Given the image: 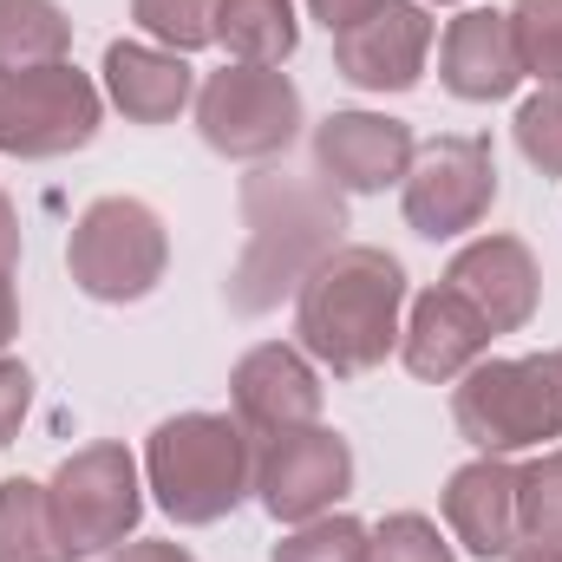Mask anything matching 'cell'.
<instances>
[{
    "label": "cell",
    "mask_w": 562,
    "mask_h": 562,
    "mask_svg": "<svg viewBox=\"0 0 562 562\" xmlns=\"http://www.w3.org/2000/svg\"><path fill=\"white\" fill-rule=\"evenodd\" d=\"M256 431L229 413H177L144 445V491L170 524H223L256 491Z\"/></svg>",
    "instance_id": "3"
},
{
    "label": "cell",
    "mask_w": 562,
    "mask_h": 562,
    "mask_svg": "<svg viewBox=\"0 0 562 562\" xmlns=\"http://www.w3.org/2000/svg\"><path fill=\"white\" fill-rule=\"evenodd\" d=\"M301 125H307V112H301V92L281 66L229 59L223 72H210L196 86V132L229 164H269L301 138Z\"/></svg>",
    "instance_id": "6"
},
{
    "label": "cell",
    "mask_w": 562,
    "mask_h": 562,
    "mask_svg": "<svg viewBox=\"0 0 562 562\" xmlns=\"http://www.w3.org/2000/svg\"><path fill=\"white\" fill-rule=\"evenodd\" d=\"M307 7H314V20H321L327 33H340V26H353L373 0H307Z\"/></svg>",
    "instance_id": "30"
},
{
    "label": "cell",
    "mask_w": 562,
    "mask_h": 562,
    "mask_svg": "<svg viewBox=\"0 0 562 562\" xmlns=\"http://www.w3.org/2000/svg\"><path fill=\"white\" fill-rule=\"evenodd\" d=\"M451 425L464 445L484 458L537 451L562 438V367L557 353H524V360H477L451 386Z\"/></svg>",
    "instance_id": "4"
},
{
    "label": "cell",
    "mask_w": 562,
    "mask_h": 562,
    "mask_svg": "<svg viewBox=\"0 0 562 562\" xmlns=\"http://www.w3.org/2000/svg\"><path fill=\"white\" fill-rule=\"evenodd\" d=\"M216 46L243 66H281L301 46L294 0H216Z\"/></svg>",
    "instance_id": "19"
},
{
    "label": "cell",
    "mask_w": 562,
    "mask_h": 562,
    "mask_svg": "<svg viewBox=\"0 0 562 562\" xmlns=\"http://www.w3.org/2000/svg\"><path fill=\"white\" fill-rule=\"evenodd\" d=\"M504 562H562V543H517Z\"/></svg>",
    "instance_id": "33"
},
{
    "label": "cell",
    "mask_w": 562,
    "mask_h": 562,
    "mask_svg": "<svg viewBox=\"0 0 562 562\" xmlns=\"http://www.w3.org/2000/svg\"><path fill=\"white\" fill-rule=\"evenodd\" d=\"M413 157H419L413 125H400L386 112H327L314 125V170L353 196H380V190L406 183Z\"/></svg>",
    "instance_id": "12"
},
{
    "label": "cell",
    "mask_w": 562,
    "mask_h": 562,
    "mask_svg": "<svg viewBox=\"0 0 562 562\" xmlns=\"http://www.w3.org/2000/svg\"><path fill=\"white\" fill-rule=\"evenodd\" d=\"M105 99L132 125H170L183 105H196V72L183 53L150 46V40H112L105 46Z\"/></svg>",
    "instance_id": "18"
},
{
    "label": "cell",
    "mask_w": 562,
    "mask_h": 562,
    "mask_svg": "<svg viewBox=\"0 0 562 562\" xmlns=\"http://www.w3.org/2000/svg\"><path fill=\"white\" fill-rule=\"evenodd\" d=\"M445 288H458L484 314L491 334H517V327H530V314L543 301V269L524 236H477L451 256Z\"/></svg>",
    "instance_id": "14"
},
{
    "label": "cell",
    "mask_w": 562,
    "mask_h": 562,
    "mask_svg": "<svg viewBox=\"0 0 562 562\" xmlns=\"http://www.w3.org/2000/svg\"><path fill=\"white\" fill-rule=\"evenodd\" d=\"M491 327H484V314L458 294V288H425L419 301L406 307V327H400V360H406V373L425 380V386H451V380H464L484 353H491Z\"/></svg>",
    "instance_id": "15"
},
{
    "label": "cell",
    "mask_w": 562,
    "mask_h": 562,
    "mask_svg": "<svg viewBox=\"0 0 562 562\" xmlns=\"http://www.w3.org/2000/svg\"><path fill=\"white\" fill-rule=\"evenodd\" d=\"M451 537L484 562H504L524 543V524H517V464L510 458H471L445 477V497H438Z\"/></svg>",
    "instance_id": "17"
},
{
    "label": "cell",
    "mask_w": 562,
    "mask_h": 562,
    "mask_svg": "<svg viewBox=\"0 0 562 562\" xmlns=\"http://www.w3.org/2000/svg\"><path fill=\"white\" fill-rule=\"evenodd\" d=\"M66 269L79 281V294H92L105 307L144 301L164 281V269H170V229L138 196H99L72 223Z\"/></svg>",
    "instance_id": "5"
},
{
    "label": "cell",
    "mask_w": 562,
    "mask_h": 562,
    "mask_svg": "<svg viewBox=\"0 0 562 562\" xmlns=\"http://www.w3.org/2000/svg\"><path fill=\"white\" fill-rule=\"evenodd\" d=\"M20 334V294H13V276H0V347Z\"/></svg>",
    "instance_id": "32"
},
{
    "label": "cell",
    "mask_w": 562,
    "mask_h": 562,
    "mask_svg": "<svg viewBox=\"0 0 562 562\" xmlns=\"http://www.w3.org/2000/svg\"><path fill=\"white\" fill-rule=\"evenodd\" d=\"M431 53L425 0H373L353 26L334 33V72L360 92H413Z\"/></svg>",
    "instance_id": "11"
},
{
    "label": "cell",
    "mask_w": 562,
    "mask_h": 562,
    "mask_svg": "<svg viewBox=\"0 0 562 562\" xmlns=\"http://www.w3.org/2000/svg\"><path fill=\"white\" fill-rule=\"evenodd\" d=\"M517 150L543 177H562V86H543L537 99H524V112H517Z\"/></svg>",
    "instance_id": "27"
},
{
    "label": "cell",
    "mask_w": 562,
    "mask_h": 562,
    "mask_svg": "<svg viewBox=\"0 0 562 562\" xmlns=\"http://www.w3.org/2000/svg\"><path fill=\"white\" fill-rule=\"evenodd\" d=\"M46 497H53V517H59V530L79 557H112L119 543L138 537L144 471L119 438H99V445H79L53 471Z\"/></svg>",
    "instance_id": "7"
},
{
    "label": "cell",
    "mask_w": 562,
    "mask_h": 562,
    "mask_svg": "<svg viewBox=\"0 0 562 562\" xmlns=\"http://www.w3.org/2000/svg\"><path fill=\"white\" fill-rule=\"evenodd\" d=\"M79 550L66 543L46 484L7 477L0 484V562H72Z\"/></svg>",
    "instance_id": "20"
},
{
    "label": "cell",
    "mask_w": 562,
    "mask_h": 562,
    "mask_svg": "<svg viewBox=\"0 0 562 562\" xmlns=\"http://www.w3.org/2000/svg\"><path fill=\"white\" fill-rule=\"evenodd\" d=\"M105 562H196L183 543H164V537H132V543H119Z\"/></svg>",
    "instance_id": "29"
},
{
    "label": "cell",
    "mask_w": 562,
    "mask_h": 562,
    "mask_svg": "<svg viewBox=\"0 0 562 562\" xmlns=\"http://www.w3.org/2000/svg\"><path fill=\"white\" fill-rule=\"evenodd\" d=\"M243 262L229 269L223 294L236 314H269L281 294H294L314 276L321 256L340 249L347 210L327 177H288V170H256L243 177Z\"/></svg>",
    "instance_id": "2"
},
{
    "label": "cell",
    "mask_w": 562,
    "mask_h": 562,
    "mask_svg": "<svg viewBox=\"0 0 562 562\" xmlns=\"http://www.w3.org/2000/svg\"><path fill=\"white\" fill-rule=\"evenodd\" d=\"M367 562H458V550L445 543V530L419 517V510H393L367 530Z\"/></svg>",
    "instance_id": "26"
},
{
    "label": "cell",
    "mask_w": 562,
    "mask_h": 562,
    "mask_svg": "<svg viewBox=\"0 0 562 562\" xmlns=\"http://www.w3.org/2000/svg\"><path fill=\"white\" fill-rule=\"evenodd\" d=\"M504 13H510L517 53H524V79L562 86V0H517Z\"/></svg>",
    "instance_id": "25"
},
{
    "label": "cell",
    "mask_w": 562,
    "mask_h": 562,
    "mask_svg": "<svg viewBox=\"0 0 562 562\" xmlns=\"http://www.w3.org/2000/svg\"><path fill=\"white\" fill-rule=\"evenodd\" d=\"M497 203V157L484 138H438L425 144L400 183V210L425 243H451L477 229Z\"/></svg>",
    "instance_id": "9"
},
{
    "label": "cell",
    "mask_w": 562,
    "mask_h": 562,
    "mask_svg": "<svg viewBox=\"0 0 562 562\" xmlns=\"http://www.w3.org/2000/svg\"><path fill=\"white\" fill-rule=\"evenodd\" d=\"M517 524L524 543H562V445L517 464Z\"/></svg>",
    "instance_id": "22"
},
{
    "label": "cell",
    "mask_w": 562,
    "mask_h": 562,
    "mask_svg": "<svg viewBox=\"0 0 562 562\" xmlns=\"http://www.w3.org/2000/svg\"><path fill=\"white\" fill-rule=\"evenodd\" d=\"M353 491V445L327 425L276 431L256 445V497L276 524H314Z\"/></svg>",
    "instance_id": "10"
},
{
    "label": "cell",
    "mask_w": 562,
    "mask_h": 562,
    "mask_svg": "<svg viewBox=\"0 0 562 562\" xmlns=\"http://www.w3.org/2000/svg\"><path fill=\"white\" fill-rule=\"evenodd\" d=\"M72 59V20L59 0H0V72Z\"/></svg>",
    "instance_id": "21"
},
{
    "label": "cell",
    "mask_w": 562,
    "mask_h": 562,
    "mask_svg": "<svg viewBox=\"0 0 562 562\" xmlns=\"http://www.w3.org/2000/svg\"><path fill=\"white\" fill-rule=\"evenodd\" d=\"M438 79L451 99L464 105H491V99H510L524 86V53H517V33H510V13L497 7H464L445 40H438Z\"/></svg>",
    "instance_id": "16"
},
{
    "label": "cell",
    "mask_w": 562,
    "mask_h": 562,
    "mask_svg": "<svg viewBox=\"0 0 562 562\" xmlns=\"http://www.w3.org/2000/svg\"><path fill=\"white\" fill-rule=\"evenodd\" d=\"M269 562H367V524L347 510H327L314 524H294Z\"/></svg>",
    "instance_id": "24"
},
{
    "label": "cell",
    "mask_w": 562,
    "mask_h": 562,
    "mask_svg": "<svg viewBox=\"0 0 562 562\" xmlns=\"http://www.w3.org/2000/svg\"><path fill=\"white\" fill-rule=\"evenodd\" d=\"M400 327H406V262L373 243H340L294 288V347L340 380L386 367V353H400Z\"/></svg>",
    "instance_id": "1"
},
{
    "label": "cell",
    "mask_w": 562,
    "mask_h": 562,
    "mask_svg": "<svg viewBox=\"0 0 562 562\" xmlns=\"http://www.w3.org/2000/svg\"><path fill=\"white\" fill-rule=\"evenodd\" d=\"M13 269H20V216H13V203L0 190V276H13Z\"/></svg>",
    "instance_id": "31"
},
{
    "label": "cell",
    "mask_w": 562,
    "mask_h": 562,
    "mask_svg": "<svg viewBox=\"0 0 562 562\" xmlns=\"http://www.w3.org/2000/svg\"><path fill=\"white\" fill-rule=\"evenodd\" d=\"M105 125V92L72 59L0 72V150L7 157H66L86 150Z\"/></svg>",
    "instance_id": "8"
},
{
    "label": "cell",
    "mask_w": 562,
    "mask_h": 562,
    "mask_svg": "<svg viewBox=\"0 0 562 562\" xmlns=\"http://www.w3.org/2000/svg\"><path fill=\"white\" fill-rule=\"evenodd\" d=\"M557 367H562V347H557Z\"/></svg>",
    "instance_id": "34"
},
{
    "label": "cell",
    "mask_w": 562,
    "mask_h": 562,
    "mask_svg": "<svg viewBox=\"0 0 562 562\" xmlns=\"http://www.w3.org/2000/svg\"><path fill=\"white\" fill-rule=\"evenodd\" d=\"M321 367L301 353V347H281L262 340L236 360L229 373V406L236 419L249 425L256 438H276V431H301V425H321Z\"/></svg>",
    "instance_id": "13"
},
{
    "label": "cell",
    "mask_w": 562,
    "mask_h": 562,
    "mask_svg": "<svg viewBox=\"0 0 562 562\" xmlns=\"http://www.w3.org/2000/svg\"><path fill=\"white\" fill-rule=\"evenodd\" d=\"M132 20L150 46H170L183 59L216 40V0H132Z\"/></svg>",
    "instance_id": "23"
},
{
    "label": "cell",
    "mask_w": 562,
    "mask_h": 562,
    "mask_svg": "<svg viewBox=\"0 0 562 562\" xmlns=\"http://www.w3.org/2000/svg\"><path fill=\"white\" fill-rule=\"evenodd\" d=\"M26 413H33V373H26L20 360H7V353H0V451L20 438Z\"/></svg>",
    "instance_id": "28"
}]
</instances>
